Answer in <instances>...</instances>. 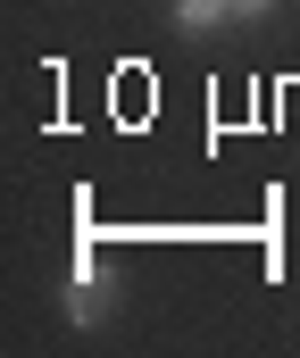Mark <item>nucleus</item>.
Returning <instances> with one entry per match:
<instances>
[{"instance_id":"f03ea898","label":"nucleus","mask_w":300,"mask_h":358,"mask_svg":"<svg viewBox=\"0 0 300 358\" xmlns=\"http://www.w3.org/2000/svg\"><path fill=\"white\" fill-rule=\"evenodd\" d=\"M167 8H176V25H184V34H217V25L234 17V0H167Z\"/></svg>"},{"instance_id":"7ed1b4c3","label":"nucleus","mask_w":300,"mask_h":358,"mask_svg":"<svg viewBox=\"0 0 300 358\" xmlns=\"http://www.w3.org/2000/svg\"><path fill=\"white\" fill-rule=\"evenodd\" d=\"M267 8H276V0H234V17H267Z\"/></svg>"},{"instance_id":"f257e3e1","label":"nucleus","mask_w":300,"mask_h":358,"mask_svg":"<svg viewBox=\"0 0 300 358\" xmlns=\"http://www.w3.org/2000/svg\"><path fill=\"white\" fill-rule=\"evenodd\" d=\"M117 300H125V283L108 267V250H100V242H76V259H67V317H76V325H108Z\"/></svg>"}]
</instances>
